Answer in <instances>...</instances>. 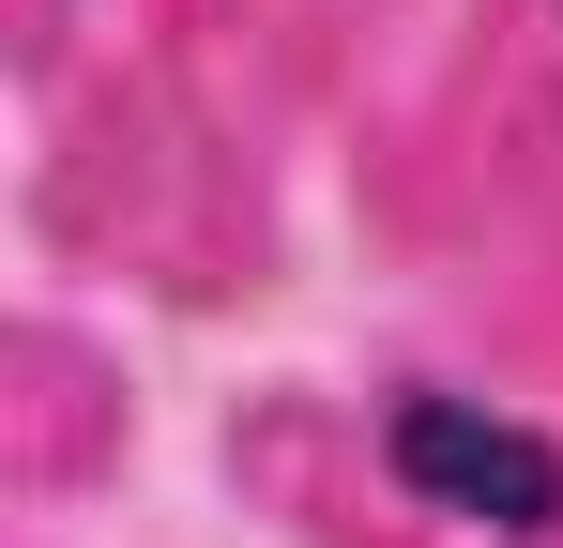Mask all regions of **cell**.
<instances>
[{"label": "cell", "instance_id": "6da1fadb", "mask_svg": "<svg viewBox=\"0 0 563 548\" xmlns=\"http://www.w3.org/2000/svg\"><path fill=\"white\" fill-rule=\"evenodd\" d=\"M380 457H396L411 503H442V518H472V534H563V442L518 427V412H487V396L411 381V396L380 412Z\"/></svg>", "mask_w": 563, "mask_h": 548}]
</instances>
